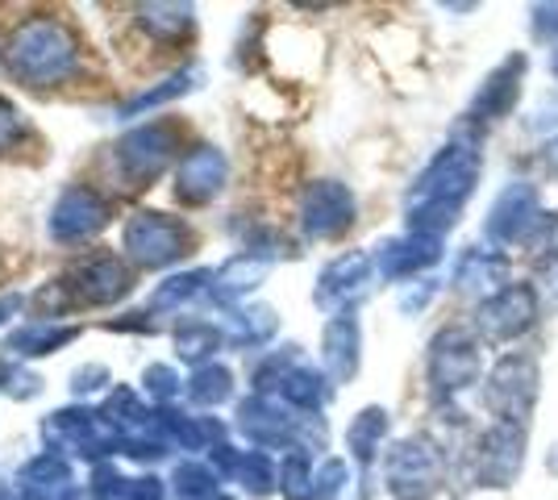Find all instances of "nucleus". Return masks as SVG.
<instances>
[{"mask_svg":"<svg viewBox=\"0 0 558 500\" xmlns=\"http://www.w3.org/2000/svg\"><path fill=\"white\" fill-rule=\"evenodd\" d=\"M171 338H175L180 358L192 363V367L213 363V355L226 346V330H221V321H205V317H187V321H180Z\"/></svg>","mask_w":558,"mask_h":500,"instance_id":"27","label":"nucleus"},{"mask_svg":"<svg viewBox=\"0 0 558 500\" xmlns=\"http://www.w3.org/2000/svg\"><path fill=\"white\" fill-rule=\"evenodd\" d=\"M375 284V259L367 251H347L329 259L313 284V305L326 313H354V305L372 292Z\"/></svg>","mask_w":558,"mask_h":500,"instance_id":"14","label":"nucleus"},{"mask_svg":"<svg viewBox=\"0 0 558 500\" xmlns=\"http://www.w3.org/2000/svg\"><path fill=\"white\" fill-rule=\"evenodd\" d=\"M17 484H25V488H38V492H50V497H54V492L71 488V463L63 459V454H54V451L34 454L22 472H17Z\"/></svg>","mask_w":558,"mask_h":500,"instance_id":"32","label":"nucleus"},{"mask_svg":"<svg viewBox=\"0 0 558 500\" xmlns=\"http://www.w3.org/2000/svg\"><path fill=\"white\" fill-rule=\"evenodd\" d=\"M512 284V259L500 246H463L450 263V288L484 301Z\"/></svg>","mask_w":558,"mask_h":500,"instance_id":"18","label":"nucleus"},{"mask_svg":"<svg viewBox=\"0 0 558 500\" xmlns=\"http://www.w3.org/2000/svg\"><path fill=\"white\" fill-rule=\"evenodd\" d=\"M205 500H233V497H226V492H213V497H205Z\"/></svg>","mask_w":558,"mask_h":500,"instance_id":"53","label":"nucleus"},{"mask_svg":"<svg viewBox=\"0 0 558 500\" xmlns=\"http://www.w3.org/2000/svg\"><path fill=\"white\" fill-rule=\"evenodd\" d=\"M209 288H213V267H192V271H180V276H167L163 284L150 292V309L192 305V301L209 296Z\"/></svg>","mask_w":558,"mask_h":500,"instance_id":"29","label":"nucleus"},{"mask_svg":"<svg viewBox=\"0 0 558 500\" xmlns=\"http://www.w3.org/2000/svg\"><path fill=\"white\" fill-rule=\"evenodd\" d=\"M68 288L75 296V305L105 309V305H117V301H125L134 292V271L117 255H88V259H80L71 267Z\"/></svg>","mask_w":558,"mask_h":500,"instance_id":"16","label":"nucleus"},{"mask_svg":"<svg viewBox=\"0 0 558 500\" xmlns=\"http://www.w3.org/2000/svg\"><path fill=\"white\" fill-rule=\"evenodd\" d=\"M171 492L180 500H205L213 492H221V476L213 472L209 463H201V459H184L171 472Z\"/></svg>","mask_w":558,"mask_h":500,"instance_id":"34","label":"nucleus"},{"mask_svg":"<svg viewBox=\"0 0 558 500\" xmlns=\"http://www.w3.org/2000/svg\"><path fill=\"white\" fill-rule=\"evenodd\" d=\"M388 434H392V413L384 405H367L354 413V422L347 426V454L354 459V467H375L388 454Z\"/></svg>","mask_w":558,"mask_h":500,"instance_id":"22","label":"nucleus"},{"mask_svg":"<svg viewBox=\"0 0 558 500\" xmlns=\"http://www.w3.org/2000/svg\"><path fill=\"white\" fill-rule=\"evenodd\" d=\"M446 472L450 459L425 434H409L384 454V488L392 500H434L446 488Z\"/></svg>","mask_w":558,"mask_h":500,"instance_id":"4","label":"nucleus"},{"mask_svg":"<svg viewBox=\"0 0 558 500\" xmlns=\"http://www.w3.org/2000/svg\"><path fill=\"white\" fill-rule=\"evenodd\" d=\"M0 392L9 401H34L43 392V376L13 355H0Z\"/></svg>","mask_w":558,"mask_h":500,"instance_id":"35","label":"nucleus"},{"mask_svg":"<svg viewBox=\"0 0 558 500\" xmlns=\"http://www.w3.org/2000/svg\"><path fill=\"white\" fill-rule=\"evenodd\" d=\"M525 75H530V54H525V50H512L509 59H500V63L484 75V84L475 88V96H471V105H466V113H463V125L484 130V125H496V121L512 118V109L521 105Z\"/></svg>","mask_w":558,"mask_h":500,"instance_id":"12","label":"nucleus"},{"mask_svg":"<svg viewBox=\"0 0 558 500\" xmlns=\"http://www.w3.org/2000/svg\"><path fill=\"white\" fill-rule=\"evenodd\" d=\"M187 401L196 408H217L226 405L233 397V371L226 363H205V367H196L184 383Z\"/></svg>","mask_w":558,"mask_h":500,"instance_id":"30","label":"nucleus"},{"mask_svg":"<svg viewBox=\"0 0 558 500\" xmlns=\"http://www.w3.org/2000/svg\"><path fill=\"white\" fill-rule=\"evenodd\" d=\"M163 497H167V488L159 476H142V479H134V488H130V500H163Z\"/></svg>","mask_w":558,"mask_h":500,"instance_id":"45","label":"nucleus"},{"mask_svg":"<svg viewBox=\"0 0 558 500\" xmlns=\"http://www.w3.org/2000/svg\"><path fill=\"white\" fill-rule=\"evenodd\" d=\"M22 305H25L22 292H9V296H0V326H9V321L22 313Z\"/></svg>","mask_w":558,"mask_h":500,"instance_id":"47","label":"nucleus"},{"mask_svg":"<svg viewBox=\"0 0 558 500\" xmlns=\"http://www.w3.org/2000/svg\"><path fill=\"white\" fill-rule=\"evenodd\" d=\"M138 25L146 38H155L163 47H175V42H184L187 34L196 29V9L192 4H163V0L138 4Z\"/></svg>","mask_w":558,"mask_h":500,"instance_id":"25","label":"nucleus"},{"mask_svg":"<svg viewBox=\"0 0 558 500\" xmlns=\"http://www.w3.org/2000/svg\"><path fill=\"white\" fill-rule=\"evenodd\" d=\"M267 271H271V263L258 259V255H246V251H238L230 259L221 263L217 271H213V288H209V301L217 305H226L233 309L238 301H246L251 292H255L263 280H267Z\"/></svg>","mask_w":558,"mask_h":500,"instance_id":"23","label":"nucleus"},{"mask_svg":"<svg viewBox=\"0 0 558 500\" xmlns=\"http://www.w3.org/2000/svg\"><path fill=\"white\" fill-rule=\"evenodd\" d=\"M100 388H113V376H109V367H100V363H84V367H75L71 371V392L75 397H93Z\"/></svg>","mask_w":558,"mask_h":500,"instance_id":"41","label":"nucleus"},{"mask_svg":"<svg viewBox=\"0 0 558 500\" xmlns=\"http://www.w3.org/2000/svg\"><path fill=\"white\" fill-rule=\"evenodd\" d=\"M192 246L196 239L184 221L159 214V209H138L121 230V251L130 255V263H138L142 271H167L180 259H187Z\"/></svg>","mask_w":558,"mask_h":500,"instance_id":"7","label":"nucleus"},{"mask_svg":"<svg viewBox=\"0 0 558 500\" xmlns=\"http://www.w3.org/2000/svg\"><path fill=\"white\" fill-rule=\"evenodd\" d=\"M22 134H25L22 109H17L13 100H4V96H0V155H4V150H13Z\"/></svg>","mask_w":558,"mask_h":500,"instance_id":"42","label":"nucleus"},{"mask_svg":"<svg viewBox=\"0 0 558 500\" xmlns=\"http://www.w3.org/2000/svg\"><path fill=\"white\" fill-rule=\"evenodd\" d=\"M484 342L475 338V330L463 326H442L429 338L425 351V383L434 405H454L463 392H471L475 383H484Z\"/></svg>","mask_w":558,"mask_h":500,"instance_id":"3","label":"nucleus"},{"mask_svg":"<svg viewBox=\"0 0 558 500\" xmlns=\"http://www.w3.org/2000/svg\"><path fill=\"white\" fill-rule=\"evenodd\" d=\"M80 34L59 17H25L4 42V68L25 88H59L80 72Z\"/></svg>","mask_w":558,"mask_h":500,"instance_id":"2","label":"nucleus"},{"mask_svg":"<svg viewBox=\"0 0 558 500\" xmlns=\"http://www.w3.org/2000/svg\"><path fill=\"white\" fill-rule=\"evenodd\" d=\"M13 500H54L50 492H38V488H25V484H17L13 488Z\"/></svg>","mask_w":558,"mask_h":500,"instance_id":"49","label":"nucleus"},{"mask_svg":"<svg viewBox=\"0 0 558 500\" xmlns=\"http://www.w3.org/2000/svg\"><path fill=\"white\" fill-rule=\"evenodd\" d=\"M317 500H354V472L347 459L329 454L317 463Z\"/></svg>","mask_w":558,"mask_h":500,"instance_id":"36","label":"nucleus"},{"mask_svg":"<svg viewBox=\"0 0 558 500\" xmlns=\"http://www.w3.org/2000/svg\"><path fill=\"white\" fill-rule=\"evenodd\" d=\"M184 383L180 380V371L171 367V363H150L146 371H142V392L150 397V401H159V405H171L180 392H184Z\"/></svg>","mask_w":558,"mask_h":500,"instance_id":"37","label":"nucleus"},{"mask_svg":"<svg viewBox=\"0 0 558 500\" xmlns=\"http://www.w3.org/2000/svg\"><path fill=\"white\" fill-rule=\"evenodd\" d=\"M525 447H530L525 426L492 422L471 447V479L492 492H509L525 472Z\"/></svg>","mask_w":558,"mask_h":500,"instance_id":"9","label":"nucleus"},{"mask_svg":"<svg viewBox=\"0 0 558 500\" xmlns=\"http://www.w3.org/2000/svg\"><path fill=\"white\" fill-rule=\"evenodd\" d=\"M113 217V205L105 192L88 188V184H68L59 192V200L50 205L47 230L54 242L63 246H80V242L96 239Z\"/></svg>","mask_w":558,"mask_h":500,"instance_id":"13","label":"nucleus"},{"mask_svg":"<svg viewBox=\"0 0 558 500\" xmlns=\"http://www.w3.org/2000/svg\"><path fill=\"white\" fill-rule=\"evenodd\" d=\"M279 497L283 500H317V467L308 451H288L279 463Z\"/></svg>","mask_w":558,"mask_h":500,"instance_id":"33","label":"nucleus"},{"mask_svg":"<svg viewBox=\"0 0 558 500\" xmlns=\"http://www.w3.org/2000/svg\"><path fill=\"white\" fill-rule=\"evenodd\" d=\"M221 330H226V346L238 351H258L267 346L279 330V317L271 305H233L221 317Z\"/></svg>","mask_w":558,"mask_h":500,"instance_id":"24","label":"nucleus"},{"mask_svg":"<svg viewBox=\"0 0 558 500\" xmlns=\"http://www.w3.org/2000/svg\"><path fill=\"white\" fill-rule=\"evenodd\" d=\"M542 321V301L530 280H512L509 288L492 292L484 301H475L471 309V330L488 346H512Z\"/></svg>","mask_w":558,"mask_h":500,"instance_id":"8","label":"nucleus"},{"mask_svg":"<svg viewBox=\"0 0 558 500\" xmlns=\"http://www.w3.org/2000/svg\"><path fill=\"white\" fill-rule=\"evenodd\" d=\"M530 259H537L542 267L546 263H558V209H546L542 221H537V230L530 234V242L521 246Z\"/></svg>","mask_w":558,"mask_h":500,"instance_id":"39","label":"nucleus"},{"mask_svg":"<svg viewBox=\"0 0 558 500\" xmlns=\"http://www.w3.org/2000/svg\"><path fill=\"white\" fill-rule=\"evenodd\" d=\"M550 72L558 75V47H555V54H550Z\"/></svg>","mask_w":558,"mask_h":500,"instance_id":"52","label":"nucleus"},{"mask_svg":"<svg viewBox=\"0 0 558 500\" xmlns=\"http://www.w3.org/2000/svg\"><path fill=\"white\" fill-rule=\"evenodd\" d=\"M80 326L75 321H47V317H38V321H25L17 330H9L4 338V351L13 358H47V355H59L63 346L71 342H80Z\"/></svg>","mask_w":558,"mask_h":500,"instance_id":"21","label":"nucleus"},{"mask_svg":"<svg viewBox=\"0 0 558 500\" xmlns=\"http://www.w3.org/2000/svg\"><path fill=\"white\" fill-rule=\"evenodd\" d=\"M363 367V326L359 313H333L322 330V371H326L333 388L350 383Z\"/></svg>","mask_w":558,"mask_h":500,"instance_id":"19","label":"nucleus"},{"mask_svg":"<svg viewBox=\"0 0 558 500\" xmlns=\"http://www.w3.org/2000/svg\"><path fill=\"white\" fill-rule=\"evenodd\" d=\"M288 408H296L301 417H322V408L329 405V397H333V380H329L322 367H313V363H296V367H288L283 371V380L276 383V392Z\"/></svg>","mask_w":558,"mask_h":500,"instance_id":"20","label":"nucleus"},{"mask_svg":"<svg viewBox=\"0 0 558 500\" xmlns=\"http://www.w3.org/2000/svg\"><path fill=\"white\" fill-rule=\"evenodd\" d=\"M54 500H93V497H88V488L71 484V488H63V492H54Z\"/></svg>","mask_w":558,"mask_h":500,"instance_id":"50","label":"nucleus"},{"mask_svg":"<svg viewBox=\"0 0 558 500\" xmlns=\"http://www.w3.org/2000/svg\"><path fill=\"white\" fill-rule=\"evenodd\" d=\"M196 80H201V72H196V68H184V72L163 75L159 84L142 88L138 96H130V100L117 109V118L130 121V118H142V113H155V109H163V105H171V100H180V96L192 93V88H196Z\"/></svg>","mask_w":558,"mask_h":500,"instance_id":"26","label":"nucleus"},{"mask_svg":"<svg viewBox=\"0 0 558 500\" xmlns=\"http://www.w3.org/2000/svg\"><path fill=\"white\" fill-rule=\"evenodd\" d=\"M296 221H301V234L308 242H338L354 230L359 200H354L350 184H342V180H313L301 192Z\"/></svg>","mask_w":558,"mask_h":500,"instance_id":"10","label":"nucleus"},{"mask_svg":"<svg viewBox=\"0 0 558 500\" xmlns=\"http://www.w3.org/2000/svg\"><path fill=\"white\" fill-rule=\"evenodd\" d=\"M100 413V426H109L117 438H130V434H146L150 426V408L142 405V397L125 383H113L109 401L96 408Z\"/></svg>","mask_w":558,"mask_h":500,"instance_id":"28","label":"nucleus"},{"mask_svg":"<svg viewBox=\"0 0 558 500\" xmlns=\"http://www.w3.org/2000/svg\"><path fill=\"white\" fill-rule=\"evenodd\" d=\"M537 159H542V167H546V175H550V180H558V134L542 143V155H537Z\"/></svg>","mask_w":558,"mask_h":500,"instance_id":"46","label":"nucleus"},{"mask_svg":"<svg viewBox=\"0 0 558 500\" xmlns=\"http://www.w3.org/2000/svg\"><path fill=\"white\" fill-rule=\"evenodd\" d=\"M446 255L442 239H425V234H396V239H384L375 246V276L388 280V284H413L425 271H434Z\"/></svg>","mask_w":558,"mask_h":500,"instance_id":"15","label":"nucleus"},{"mask_svg":"<svg viewBox=\"0 0 558 500\" xmlns=\"http://www.w3.org/2000/svg\"><path fill=\"white\" fill-rule=\"evenodd\" d=\"M109 330H155V321H150V317H146V313H130V317H125V321H109Z\"/></svg>","mask_w":558,"mask_h":500,"instance_id":"48","label":"nucleus"},{"mask_svg":"<svg viewBox=\"0 0 558 500\" xmlns=\"http://www.w3.org/2000/svg\"><path fill=\"white\" fill-rule=\"evenodd\" d=\"M537 397H542V367L530 351H505L484 376V408L492 413V422L530 426Z\"/></svg>","mask_w":558,"mask_h":500,"instance_id":"6","label":"nucleus"},{"mask_svg":"<svg viewBox=\"0 0 558 500\" xmlns=\"http://www.w3.org/2000/svg\"><path fill=\"white\" fill-rule=\"evenodd\" d=\"M484 171L480 138H450V143L421 167L413 188L404 192V225L425 239H442L459 225L466 200L475 196Z\"/></svg>","mask_w":558,"mask_h":500,"instance_id":"1","label":"nucleus"},{"mask_svg":"<svg viewBox=\"0 0 558 500\" xmlns=\"http://www.w3.org/2000/svg\"><path fill=\"white\" fill-rule=\"evenodd\" d=\"M184 125L171 118H155L146 125H134L113 143V171L125 180V188H150L180 155Z\"/></svg>","mask_w":558,"mask_h":500,"instance_id":"5","label":"nucleus"},{"mask_svg":"<svg viewBox=\"0 0 558 500\" xmlns=\"http://www.w3.org/2000/svg\"><path fill=\"white\" fill-rule=\"evenodd\" d=\"M233 479L242 484V492L255 500H267L271 492H279V463L267 451H242Z\"/></svg>","mask_w":558,"mask_h":500,"instance_id":"31","label":"nucleus"},{"mask_svg":"<svg viewBox=\"0 0 558 500\" xmlns=\"http://www.w3.org/2000/svg\"><path fill=\"white\" fill-rule=\"evenodd\" d=\"M530 38L537 47H558V4H534L530 9Z\"/></svg>","mask_w":558,"mask_h":500,"instance_id":"40","label":"nucleus"},{"mask_svg":"<svg viewBox=\"0 0 558 500\" xmlns=\"http://www.w3.org/2000/svg\"><path fill=\"white\" fill-rule=\"evenodd\" d=\"M542 214H546V205H542V192H537L534 180H509L492 196V209L484 217V239L492 246H500V251L525 246L530 234L537 230Z\"/></svg>","mask_w":558,"mask_h":500,"instance_id":"11","label":"nucleus"},{"mask_svg":"<svg viewBox=\"0 0 558 500\" xmlns=\"http://www.w3.org/2000/svg\"><path fill=\"white\" fill-rule=\"evenodd\" d=\"M434 296H438V280H429V276H425V280H413V288L400 296V313H421Z\"/></svg>","mask_w":558,"mask_h":500,"instance_id":"44","label":"nucleus"},{"mask_svg":"<svg viewBox=\"0 0 558 500\" xmlns=\"http://www.w3.org/2000/svg\"><path fill=\"white\" fill-rule=\"evenodd\" d=\"M0 500H13V484H4V479H0Z\"/></svg>","mask_w":558,"mask_h":500,"instance_id":"51","label":"nucleus"},{"mask_svg":"<svg viewBox=\"0 0 558 500\" xmlns=\"http://www.w3.org/2000/svg\"><path fill=\"white\" fill-rule=\"evenodd\" d=\"M537 301H542V317H558V263H546L537 271Z\"/></svg>","mask_w":558,"mask_h":500,"instance_id":"43","label":"nucleus"},{"mask_svg":"<svg viewBox=\"0 0 558 500\" xmlns=\"http://www.w3.org/2000/svg\"><path fill=\"white\" fill-rule=\"evenodd\" d=\"M230 184V159L213 143H196L175 163V200L180 205H209Z\"/></svg>","mask_w":558,"mask_h":500,"instance_id":"17","label":"nucleus"},{"mask_svg":"<svg viewBox=\"0 0 558 500\" xmlns=\"http://www.w3.org/2000/svg\"><path fill=\"white\" fill-rule=\"evenodd\" d=\"M130 488H134V479L113 463H96L93 467V479H88V497L93 500H130Z\"/></svg>","mask_w":558,"mask_h":500,"instance_id":"38","label":"nucleus"}]
</instances>
